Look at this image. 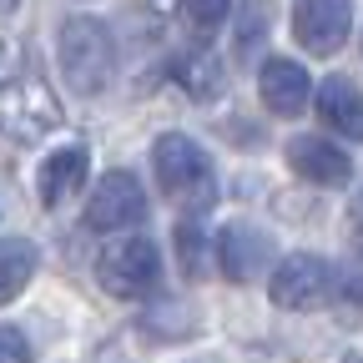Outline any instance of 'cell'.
<instances>
[{
	"instance_id": "6da1fadb",
	"label": "cell",
	"mask_w": 363,
	"mask_h": 363,
	"mask_svg": "<svg viewBox=\"0 0 363 363\" xmlns=\"http://www.w3.org/2000/svg\"><path fill=\"white\" fill-rule=\"evenodd\" d=\"M152 167H157V182L172 202H182L187 212H202L217 202V177H212V157L182 131H167L157 136L152 147Z\"/></svg>"
},
{
	"instance_id": "7a4b0ae2",
	"label": "cell",
	"mask_w": 363,
	"mask_h": 363,
	"mask_svg": "<svg viewBox=\"0 0 363 363\" xmlns=\"http://www.w3.org/2000/svg\"><path fill=\"white\" fill-rule=\"evenodd\" d=\"M61 76L76 96H96L106 91L111 71H116V45H111V30L101 21H86V16H71L61 26Z\"/></svg>"
},
{
	"instance_id": "3957f363",
	"label": "cell",
	"mask_w": 363,
	"mask_h": 363,
	"mask_svg": "<svg viewBox=\"0 0 363 363\" xmlns=\"http://www.w3.org/2000/svg\"><path fill=\"white\" fill-rule=\"evenodd\" d=\"M56 126H61V101L51 96V86H45L40 76L0 81V136L30 147L45 131H56Z\"/></svg>"
},
{
	"instance_id": "277c9868",
	"label": "cell",
	"mask_w": 363,
	"mask_h": 363,
	"mask_svg": "<svg viewBox=\"0 0 363 363\" xmlns=\"http://www.w3.org/2000/svg\"><path fill=\"white\" fill-rule=\"evenodd\" d=\"M96 278L111 298H147L162 283V257L147 238H121L96 257Z\"/></svg>"
},
{
	"instance_id": "5b68a950",
	"label": "cell",
	"mask_w": 363,
	"mask_h": 363,
	"mask_svg": "<svg viewBox=\"0 0 363 363\" xmlns=\"http://www.w3.org/2000/svg\"><path fill=\"white\" fill-rule=\"evenodd\" d=\"M267 293H272V303H278V308L318 313V308L333 298V267H328L323 257H313V252H293V257L278 262Z\"/></svg>"
},
{
	"instance_id": "8992f818",
	"label": "cell",
	"mask_w": 363,
	"mask_h": 363,
	"mask_svg": "<svg viewBox=\"0 0 363 363\" xmlns=\"http://www.w3.org/2000/svg\"><path fill=\"white\" fill-rule=\"evenodd\" d=\"M147 217V197H142V182L131 172H106L96 182V192L86 202V227L91 233H121V227L142 222Z\"/></svg>"
},
{
	"instance_id": "52a82bcc",
	"label": "cell",
	"mask_w": 363,
	"mask_h": 363,
	"mask_svg": "<svg viewBox=\"0 0 363 363\" xmlns=\"http://www.w3.org/2000/svg\"><path fill=\"white\" fill-rule=\"evenodd\" d=\"M353 0H293V35L308 56H333L348 40Z\"/></svg>"
},
{
	"instance_id": "ba28073f",
	"label": "cell",
	"mask_w": 363,
	"mask_h": 363,
	"mask_svg": "<svg viewBox=\"0 0 363 363\" xmlns=\"http://www.w3.org/2000/svg\"><path fill=\"white\" fill-rule=\"evenodd\" d=\"M257 91H262V106L272 116H303L308 101H313V81L298 61L288 56H272L262 71H257Z\"/></svg>"
},
{
	"instance_id": "9c48e42d",
	"label": "cell",
	"mask_w": 363,
	"mask_h": 363,
	"mask_svg": "<svg viewBox=\"0 0 363 363\" xmlns=\"http://www.w3.org/2000/svg\"><path fill=\"white\" fill-rule=\"evenodd\" d=\"M288 167L303 182H313V187H343V182L353 177L348 152H338L328 136H293L288 142Z\"/></svg>"
},
{
	"instance_id": "30bf717a",
	"label": "cell",
	"mask_w": 363,
	"mask_h": 363,
	"mask_svg": "<svg viewBox=\"0 0 363 363\" xmlns=\"http://www.w3.org/2000/svg\"><path fill=\"white\" fill-rule=\"evenodd\" d=\"M267 252H272L267 233H257L247 222H227L217 233V262H222V272L233 283H252L262 272V262H267Z\"/></svg>"
},
{
	"instance_id": "8fae6325",
	"label": "cell",
	"mask_w": 363,
	"mask_h": 363,
	"mask_svg": "<svg viewBox=\"0 0 363 363\" xmlns=\"http://www.w3.org/2000/svg\"><path fill=\"white\" fill-rule=\"evenodd\" d=\"M318 116L348 142H363V91L348 76H328L318 86Z\"/></svg>"
},
{
	"instance_id": "7c38bea8",
	"label": "cell",
	"mask_w": 363,
	"mask_h": 363,
	"mask_svg": "<svg viewBox=\"0 0 363 363\" xmlns=\"http://www.w3.org/2000/svg\"><path fill=\"white\" fill-rule=\"evenodd\" d=\"M81 187H86V152L81 147H66V152L45 157V167H40V202L45 207H61Z\"/></svg>"
},
{
	"instance_id": "4fadbf2b",
	"label": "cell",
	"mask_w": 363,
	"mask_h": 363,
	"mask_svg": "<svg viewBox=\"0 0 363 363\" xmlns=\"http://www.w3.org/2000/svg\"><path fill=\"white\" fill-rule=\"evenodd\" d=\"M35 272V247L26 238H0V303H11Z\"/></svg>"
},
{
	"instance_id": "5bb4252c",
	"label": "cell",
	"mask_w": 363,
	"mask_h": 363,
	"mask_svg": "<svg viewBox=\"0 0 363 363\" xmlns=\"http://www.w3.org/2000/svg\"><path fill=\"white\" fill-rule=\"evenodd\" d=\"M177 16L192 35H212L222 30V21L233 16V0H177Z\"/></svg>"
},
{
	"instance_id": "9a60e30c",
	"label": "cell",
	"mask_w": 363,
	"mask_h": 363,
	"mask_svg": "<svg viewBox=\"0 0 363 363\" xmlns=\"http://www.w3.org/2000/svg\"><path fill=\"white\" fill-rule=\"evenodd\" d=\"M177 81L182 86H187L192 91V96H217V91H222V76H217V61L212 56H182L177 61Z\"/></svg>"
},
{
	"instance_id": "2e32d148",
	"label": "cell",
	"mask_w": 363,
	"mask_h": 363,
	"mask_svg": "<svg viewBox=\"0 0 363 363\" xmlns=\"http://www.w3.org/2000/svg\"><path fill=\"white\" fill-rule=\"evenodd\" d=\"M202 247H207L202 233H197L192 222H182V227H177V252H182V267H187L192 278H202V267H207V262H202Z\"/></svg>"
},
{
	"instance_id": "e0dca14e",
	"label": "cell",
	"mask_w": 363,
	"mask_h": 363,
	"mask_svg": "<svg viewBox=\"0 0 363 363\" xmlns=\"http://www.w3.org/2000/svg\"><path fill=\"white\" fill-rule=\"evenodd\" d=\"M0 363H30V343L21 328H0Z\"/></svg>"
},
{
	"instance_id": "ac0fdd59",
	"label": "cell",
	"mask_w": 363,
	"mask_h": 363,
	"mask_svg": "<svg viewBox=\"0 0 363 363\" xmlns=\"http://www.w3.org/2000/svg\"><path fill=\"white\" fill-rule=\"evenodd\" d=\"M348 242H353V252L363 257V192H358L353 207H348Z\"/></svg>"
},
{
	"instance_id": "d6986e66",
	"label": "cell",
	"mask_w": 363,
	"mask_h": 363,
	"mask_svg": "<svg viewBox=\"0 0 363 363\" xmlns=\"http://www.w3.org/2000/svg\"><path fill=\"white\" fill-rule=\"evenodd\" d=\"M348 298H353V303H363V278H353V283H348Z\"/></svg>"
},
{
	"instance_id": "ffe728a7",
	"label": "cell",
	"mask_w": 363,
	"mask_h": 363,
	"mask_svg": "<svg viewBox=\"0 0 363 363\" xmlns=\"http://www.w3.org/2000/svg\"><path fill=\"white\" fill-rule=\"evenodd\" d=\"M0 11H16V0H0Z\"/></svg>"
},
{
	"instance_id": "44dd1931",
	"label": "cell",
	"mask_w": 363,
	"mask_h": 363,
	"mask_svg": "<svg viewBox=\"0 0 363 363\" xmlns=\"http://www.w3.org/2000/svg\"><path fill=\"white\" fill-rule=\"evenodd\" d=\"M0 61H6V40H0Z\"/></svg>"
},
{
	"instance_id": "7402d4cb",
	"label": "cell",
	"mask_w": 363,
	"mask_h": 363,
	"mask_svg": "<svg viewBox=\"0 0 363 363\" xmlns=\"http://www.w3.org/2000/svg\"><path fill=\"white\" fill-rule=\"evenodd\" d=\"M353 363H363V358H353Z\"/></svg>"
}]
</instances>
